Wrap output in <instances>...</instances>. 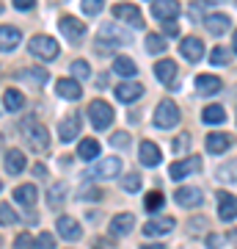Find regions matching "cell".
I'll return each mask as SVG.
<instances>
[{
	"label": "cell",
	"mask_w": 237,
	"mask_h": 249,
	"mask_svg": "<svg viewBox=\"0 0 237 249\" xmlns=\"http://www.w3.org/2000/svg\"><path fill=\"white\" fill-rule=\"evenodd\" d=\"M119 42H122V45H127V42H130V34L119 31L116 25H102V28H99V34H97L99 53H111L113 47H119Z\"/></svg>",
	"instance_id": "cell-1"
},
{
	"label": "cell",
	"mask_w": 237,
	"mask_h": 249,
	"mask_svg": "<svg viewBox=\"0 0 237 249\" xmlns=\"http://www.w3.org/2000/svg\"><path fill=\"white\" fill-rule=\"evenodd\" d=\"M155 124H158V127H163V130H168V127L179 124V106H176L171 97H166V100H160V103H158V111H155Z\"/></svg>",
	"instance_id": "cell-2"
},
{
	"label": "cell",
	"mask_w": 237,
	"mask_h": 249,
	"mask_svg": "<svg viewBox=\"0 0 237 249\" xmlns=\"http://www.w3.org/2000/svg\"><path fill=\"white\" fill-rule=\"evenodd\" d=\"M28 50H31V55L42 58V61H53L55 55H58V42H55L53 36L42 34V36H33V39H31Z\"/></svg>",
	"instance_id": "cell-3"
},
{
	"label": "cell",
	"mask_w": 237,
	"mask_h": 249,
	"mask_svg": "<svg viewBox=\"0 0 237 249\" xmlns=\"http://www.w3.org/2000/svg\"><path fill=\"white\" fill-rule=\"evenodd\" d=\"M88 119L97 130H105L113 122V108L108 106L105 100H94V103H88Z\"/></svg>",
	"instance_id": "cell-4"
},
{
	"label": "cell",
	"mask_w": 237,
	"mask_h": 249,
	"mask_svg": "<svg viewBox=\"0 0 237 249\" xmlns=\"http://www.w3.org/2000/svg\"><path fill=\"white\" fill-rule=\"evenodd\" d=\"M122 172V158H99L91 169H88V178H97V180H111L119 178Z\"/></svg>",
	"instance_id": "cell-5"
},
{
	"label": "cell",
	"mask_w": 237,
	"mask_h": 249,
	"mask_svg": "<svg viewBox=\"0 0 237 249\" xmlns=\"http://www.w3.org/2000/svg\"><path fill=\"white\" fill-rule=\"evenodd\" d=\"M25 142L31 144L33 152H44L47 147H50V133H47L44 124H31V127L25 130Z\"/></svg>",
	"instance_id": "cell-6"
},
{
	"label": "cell",
	"mask_w": 237,
	"mask_h": 249,
	"mask_svg": "<svg viewBox=\"0 0 237 249\" xmlns=\"http://www.w3.org/2000/svg\"><path fill=\"white\" fill-rule=\"evenodd\" d=\"M113 17L122 19V22H127V25H132V28H143V14H141L138 6L119 3V6H113Z\"/></svg>",
	"instance_id": "cell-7"
},
{
	"label": "cell",
	"mask_w": 237,
	"mask_h": 249,
	"mask_svg": "<svg viewBox=\"0 0 237 249\" xmlns=\"http://www.w3.org/2000/svg\"><path fill=\"white\" fill-rule=\"evenodd\" d=\"M174 199H176V205H182V208H199V205L204 202V194H202V188L179 186L174 191Z\"/></svg>",
	"instance_id": "cell-8"
},
{
	"label": "cell",
	"mask_w": 237,
	"mask_h": 249,
	"mask_svg": "<svg viewBox=\"0 0 237 249\" xmlns=\"http://www.w3.org/2000/svg\"><path fill=\"white\" fill-rule=\"evenodd\" d=\"M179 3H174V0H155L152 3V14L158 19H163V22H174L176 17H179Z\"/></svg>",
	"instance_id": "cell-9"
},
{
	"label": "cell",
	"mask_w": 237,
	"mask_h": 249,
	"mask_svg": "<svg viewBox=\"0 0 237 249\" xmlns=\"http://www.w3.org/2000/svg\"><path fill=\"white\" fill-rule=\"evenodd\" d=\"M80 127H83V119H80V114L63 116L61 124H58V139H61V142H72L75 136H80Z\"/></svg>",
	"instance_id": "cell-10"
},
{
	"label": "cell",
	"mask_w": 237,
	"mask_h": 249,
	"mask_svg": "<svg viewBox=\"0 0 237 249\" xmlns=\"http://www.w3.org/2000/svg\"><path fill=\"white\" fill-rule=\"evenodd\" d=\"M155 78H158L160 83L171 86V89H176V64L171 61V58L158 61V64H155Z\"/></svg>",
	"instance_id": "cell-11"
},
{
	"label": "cell",
	"mask_w": 237,
	"mask_h": 249,
	"mask_svg": "<svg viewBox=\"0 0 237 249\" xmlns=\"http://www.w3.org/2000/svg\"><path fill=\"white\" fill-rule=\"evenodd\" d=\"M113 94H116L119 103H135V100H141V94H143V86L135 83V80H127V83H119V86H116Z\"/></svg>",
	"instance_id": "cell-12"
},
{
	"label": "cell",
	"mask_w": 237,
	"mask_h": 249,
	"mask_svg": "<svg viewBox=\"0 0 237 249\" xmlns=\"http://www.w3.org/2000/svg\"><path fill=\"white\" fill-rule=\"evenodd\" d=\"M202 169V158H188V160H176V163H171V169H168V175L174 180H185L188 175H193V172Z\"/></svg>",
	"instance_id": "cell-13"
},
{
	"label": "cell",
	"mask_w": 237,
	"mask_h": 249,
	"mask_svg": "<svg viewBox=\"0 0 237 249\" xmlns=\"http://www.w3.org/2000/svg\"><path fill=\"white\" fill-rule=\"evenodd\" d=\"M218 216H221V222H235L237 219V196L221 191L218 194Z\"/></svg>",
	"instance_id": "cell-14"
},
{
	"label": "cell",
	"mask_w": 237,
	"mask_h": 249,
	"mask_svg": "<svg viewBox=\"0 0 237 249\" xmlns=\"http://www.w3.org/2000/svg\"><path fill=\"white\" fill-rule=\"evenodd\" d=\"M179 53H182L188 61H202V58H204L202 39H196V36H185L182 45H179Z\"/></svg>",
	"instance_id": "cell-15"
},
{
	"label": "cell",
	"mask_w": 237,
	"mask_h": 249,
	"mask_svg": "<svg viewBox=\"0 0 237 249\" xmlns=\"http://www.w3.org/2000/svg\"><path fill=\"white\" fill-rule=\"evenodd\" d=\"M61 34L69 39V42H80L83 36H86V25L80 22V19H75V17H61Z\"/></svg>",
	"instance_id": "cell-16"
},
{
	"label": "cell",
	"mask_w": 237,
	"mask_h": 249,
	"mask_svg": "<svg viewBox=\"0 0 237 249\" xmlns=\"http://www.w3.org/2000/svg\"><path fill=\"white\" fill-rule=\"evenodd\" d=\"M19 39H22V34L17 25H0V50L3 53H11L19 45Z\"/></svg>",
	"instance_id": "cell-17"
},
{
	"label": "cell",
	"mask_w": 237,
	"mask_h": 249,
	"mask_svg": "<svg viewBox=\"0 0 237 249\" xmlns=\"http://www.w3.org/2000/svg\"><path fill=\"white\" fill-rule=\"evenodd\" d=\"M55 227H58V235H61V238H66V241H80V235H83L80 224L75 222L72 216H61Z\"/></svg>",
	"instance_id": "cell-18"
},
{
	"label": "cell",
	"mask_w": 237,
	"mask_h": 249,
	"mask_svg": "<svg viewBox=\"0 0 237 249\" xmlns=\"http://www.w3.org/2000/svg\"><path fill=\"white\" fill-rule=\"evenodd\" d=\"M174 216H163V219H152L143 224V235H166L174 230Z\"/></svg>",
	"instance_id": "cell-19"
},
{
	"label": "cell",
	"mask_w": 237,
	"mask_h": 249,
	"mask_svg": "<svg viewBox=\"0 0 237 249\" xmlns=\"http://www.w3.org/2000/svg\"><path fill=\"white\" fill-rule=\"evenodd\" d=\"M132 227H135L132 213H119L111 219V235H127V232H132Z\"/></svg>",
	"instance_id": "cell-20"
},
{
	"label": "cell",
	"mask_w": 237,
	"mask_h": 249,
	"mask_svg": "<svg viewBox=\"0 0 237 249\" xmlns=\"http://www.w3.org/2000/svg\"><path fill=\"white\" fill-rule=\"evenodd\" d=\"M55 91H58L63 100H80V94H83L80 83L78 80H72V78H61L58 83H55Z\"/></svg>",
	"instance_id": "cell-21"
},
{
	"label": "cell",
	"mask_w": 237,
	"mask_h": 249,
	"mask_svg": "<svg viewBox=\"0 0 237 249\" xmlns=\"http://www.w3.org/2000/svg\"><path fill=\"white\" fill-rule=\"evenodd\" d=\"M196 89L202 91V94H218L223 89V80L218 75H199L196 78Z\"/></svg>",
	"instance_id": "cell-22"
},
{
	"label": "cell",
	"mask_w": 237,
	"mask_h": 249,
	"mask_svg": "<svg viewBox=\"0 0 237 249\" xmlns=\"http://www.w3.org/2000/svg\"><path fill=\"white\" fill-rule=\"evenodd\" d=\"M138 155H141V163H143V166H158L160 158H163V155H160V147L152 144V142H141Z\"/></svg>",
	"instance_id": "cell-23"
},
{
	"label": "cell",
	"mask_w": 237,
	"mask_h": 249,
	"mask_svg": "<svg viewBox=\"0 0 237 249\" xmlns=\"http://www.w3.org/2000/svg\"><path fill=\"white\" fill-rule=\"evenodd\" d=\"M19 80H25V83H31V86H44L47 83V70H42V67H31V70H19L17 72Z\"/></svg>",
	"instance_id": "cell-24"
},
{
	"label": "cell",
	"mask_w": 237,
	"mask_h": 249,
	"mask_svg": "<svg viewBox=\"0 0 237 249\" xmlns=\"http://www.w3.org/2000/svg\"><path fill=\"white\" fill-rule=\"evenodd\" d=\"M3 166H6L9 175H19V172L25 169V155H22V150H9V152H6Z\"/></svg>",
	"instance_id": "cell-25"
},
{
	"label": "cell",
	"mask_w": 237,
	"mask_h": 249,
	"mask_svg": "<svg viewBox=\"0 0 237 249\" xmlns=\"http://www.w3.org/2000/svg\"><path fill=\"white\" fill-rule=\"evenodd\" d=\"M229 144H232V139L226 133H207V152H212V155L226 152Z\"/></svg>",
	"instance_id": "cell-26"
},
{
	"label": "cell",
	"mask_w": 237,
	"mask_h": 249,
	"mask_svg": "<svg viewBox=\"0 0 237 249\" xmlns=\"http://www.w3.org/2000/svg\"><path fill=\"white\" fill-rule=\"evenodd\" d=\"M204 25H207V31H210V34L221 36V34H226V31H229V25H232V22H229L226 14H207Z\"/></svg>",
	"instance_id": "cell-27"
},
{
	"label": "cell",
	"mask_w": 237,
	"mask_h": 249,
	"mask_svg": "<svg viewBox=\"0 0 237 249\" xmlns=\"http://www.w3.org/2000/svg\"><path fill=\"white\" fill-rule=\"evenodd\" d=\"M113 72H116V75H122V78H135L138 67H135V61H132V58H127V55H116Z\"/></svg>",
	"instance_id": "cell-28"
},
{
	"label": "cell",
	"mask_w": 237,
	"mask_h": 249,
	"mask_svg": "<svg viewBox=\"0 0 237 249\" xmlns=\"http://www.w3.org/2000/svg\"><path fill=\"white\" fill-rule=\"evenodd\" d=\"M75 199H80V202H97V199H102V191H99L94 183H83V186L75 191Z\"/></svg>",
	"instance_id": "cell-29"
},
{
	"label": "cell",
	"mask_w": 237,
	"mask_h": 249,
	"mask_svg": "<svg viewBox=\"0 0 237 249\" xmlns=\"http://www.w3.org/2000/svg\"><path fill=\"white\" fill-rule=\"evenodd\" d=\"M36 196H39V191H36V186H19L17 191H14V199H17L19 205H25V208H33V202H36Z\"/></svg>",
	"instance_id": "cell-30"
},
{
	"label": "cell",
	"mask_w": 237,
	"mask_h": 249,
	"mask_svg": "<svg viewBox=\"0 0 237 249\" xmlns=\"http://www.w3.org/2000/svg\"><path fill=\"white\" fill-rule=\"evenodd\" d=\"M78 155L83 160L99 158V142H97V139H83V142H80V147H78Z\"/></svg>",
	"instance_id": "cell-31"
},
{
	"label": "cell",
	"mask_w": 237,
	"mask_h": 249,
	"mask_svg": "<svg viewBox=\"0 0 237 249\" xmlns=\"http://www.w3.org/2000/svg\"><path fill=\"white\" fill-rule=\"evenodd\" d=\"M66 191H69V186L63 183V180H58L50 191H47V199H50V208H61L63 205V196H66Z\"/></svg>",
	"instance_id": "cell-32"
},
{
	"label": "cell",
	"mask_w": 237,
	"mask_h": 249,
	"mask_svg": "<svg viewBox=\"0 0 237 249\" xmlns=\"http://www.w3.org/2000/svg\"><path fill=\"white\" fill-rule=\"evenodd\" d=\"M202 119H204L207 124H221L223 119H226V111H223L221 106H207V108L202 111Z\"/></svg>",
	"instance_id": "cell-33"
},
{
	"label": "cell",
	"mask_w": 237,
	"mask_h": 249,
	"mask_svg": "<svg viewBox=\"0 0 237 249\" xmlns=\"http://www.w3.org/2000/svg\"><path fill=\"white\" fill-rule=\"evenodd\" d=\"M218 180H223V183H237V158H232L229 163H221Z\"/></svg>",
	"instance_id": "cell-34"
},
{
	"label": "cell",
	"mask_w": 237,
	"mask_h": 249,
	"mask_svg": "<svg viewBox=\"0 0 237 249\" xmlns=\"http://www.w3.org/2000/svg\"><path fill=\"white\" fill-rule=\"evenodd\" d=\"M3 103H6V108H9V111H19V108L25 106V97H22V91L9 89L6 94H3Z\"/></svg>",
	"instance_id": "cell-35"
},
{
	"label": "cell",
	"mask_w": 237,
	"mask_h": 249,
	"mask_svg": "<svg viewBox=\"0 0 237 249\" xmlns=\"http://www.w3.org/2000/svg\"><path fill=\"white\" fill-rule=\"evenodd\" d=\"M163 205H166L163 191H149V194L143 196V208H146V211H160Z\"/></svg>",
	"instance_id": "cell-36"
},
{
	"label": "cell",
	"mask_w": 237,
	"mask_h": 249,
	"mask_svg": "<svg viewBox=\"0 0 237 249\" xmlns=\"http://www.w3.org/2000/svg\"><path fill=\"white\" fill-rule=\"evenodd\" d=\"M146 50H149V53H163V50H166V39L160 34H149L146 36Z\"/></svg>",
	"instance_id": "cell-37"
},
{
	"label": "cell",
	"mask_w": 237,
	"mask_h": 249,
	"mask_svg": "<svg viewBox=\"0 0 237 249\" xmlns=\"http://www.w3.org/2000/svg\"><path fill=\"white\" fill-rule=\"evenodd\" d=\"M19 216L14 213V208H9V205H0V224H6V227H11V224H17Z\"/></svg>",
	"instance_id": "cell-38"
},
{
	"label": "cell",
	"mask_w": 237,
	"mask_h": 249,
	"mask_svg": "<svg viewBox=\"0 0 237 249\" xmlns=\"http://www.w3.org/2000/svg\"><path fill=\"white\" fill-rule=\"evenodd\" d=\"M122 188H124V191H130V194H135V191H141V178L135 175V172H130V175H124V180H122Z\"/></svg>",
	"instance_id": "cell-39"
},
{
	"label": "cell",
	"mask_w": 237,
	"mask_h": 249,
	"mask_svg": "<svg viewBox=\"0 0 237 249\" xmlns=\"http://www.w3.org/2000/svg\"><path fill=\"white\" fill-rule=\"evenodd\" d=\"M229 58H232V55H229L226 47H215V50L210 53V61L215 64V67H223V64H229Z\"/></svg>",
	"instance_id": "cell-40"
},
{
	"label": "cell",
	"mask_w": 237,
	"mask_h": 249,
	"mask_svg": "<svg viewBox=\"0 0 237 249\" xmlns=\"http://www.w3.org/2000/svg\"><path fill=\"white\" fill-rule=\"evenodd\" d=\"M72 75H78V78H88L91 75V67H88V61H83V58H78V61H72Z\"/></svg>",
	"instance_id": "cell-41"
},
{
	"label": "cell",
	"mask_w": 237,
	"mask_h": 249,
	"mask_svg": "<svg viewBox=\"0 0 237 249\" xmlns=\"http://www.w3.org/2000/svg\"><path fill=\"white\" fill-rule=\"evenodd\" d=\"M36 241L31 238V232H22V235H17V241H14V247L11 249H33Z\"/></svg>",
	"instance_id": "cell-42"
},
{
	"label": "cell",
	"mask_w": 237,
	"mask_h": 249,
	"mask_svg": "<svg viewBox=\"0 0 237 249\" xmlns=\"http://www.w3.org/2000/svg\"><path fill=\"white\" fill-rule=\"evenodd\" d=\"M36 249H55V238H53V232H42V235L36 238Z\"/></svg>",
	"instance_id": "cell-43"
},
{
	"label": "cell",
	"mask_w": 237,
	"mask_h": 249,
	"mask_svg": "<svg viewBox=\"0 0 237 249\" xmlns=\"http://www.w3.org/2000/svg\"><path fill=\"white\" fill-rule=\"evenodd\" d=\"M111 144H113V147H119V150H124V147L130 144V133H124V130L113 133V136H111Z\"/></svg>",
	"instance_id": "cell-44"
},
{
	"label": "cell",
	"mask_w": 237,
	"mask_h": 249,
	"mask_svg": "<svg viewBox=\"0 0 237 249\" xmlns=\"http://www.w3.org/2000/svg\"><path fill=\"white\" fill-rule=\"evenodd\" d=\"M83 11L94 17V14H99V11H102V3H99V0H83Z\"/></svg>",
	"instance_id": "cell-45"
},
{
	"label": "cell",
	"mask_w": 237,
	"mask_h": 249,
	"mask_svg": "<svg viewBox=\"0 0 237 249\" xmlns=\"http://www.w3.org/2000/svg\"><path fill=\"white\" fill-rule=\"evenodd\" d=\"M190 227H188V232L190 235H196V232H204V224H207V219H202V216H196V219H190Z\"/></svg>",
	"instance_id": "cell-46"
},
{
	"label": "cell",
	"mask_w": 237,
	"mask_h": 249,
	"mask_svg": "<svg viewBox=\"0 0 237 249\" xmlns=\"http://www.w3.org/2000/svg\"><path fill=\"white\" fill-rule=\"evenodd\" d=\"M188 147H190V139L188 136H176L174 139V152H185Z\"/></svg>",
	"instance_id": "cell-47"
},
{
	"label": "cell",
	"mask_w": 237,
	"mask_h": 249,
	"mask_svg": "<svg viewBox=\"0 0 237 249\" xmlns=\"http://www.w3.org/2000/svg\"><path fill=\"white\" fill-rule=\"evenodd\" d=\"M207 247H210V249H221V247H223V235L210 232V235H207Z\"/></svg>",
	"instance_id": "cell-48"
},
{
	"label": "cell",
	"mask_w": 237,
	"mask_h": 249,
	"mask_svg": "<svg viewBox=\"0 0 237 249\" xmlns=\"http://www.w3.org/2000/svg\"><path fill=\"white\" fill-rule=\"evenodd\" d=\"M14 9H19V11L33 9V0H14Z\"/></svg>",
	"instance_id": "cell-49"
},
{
	"label": "cell",
	"mask_w": 237,
	"mask_h": 249,
	"mask_svg": "<svg viewBox=\"0 0 237 249\" xmlns=\"http://www.w3.org/2000/svg\"><path fill=\"white\" fill-rule=\"evenodd\" d=\"M163 31H166L168 36H176V34H179V28H176V22H163Z\"/></svg>",
	"instance_id": "cell-50"
},
{
	"label": "cell",
	"mask_w": 237,
	"mask_h": 249,
	"mask_svg": "<svg viewBox=\"0 0 237 249\" xmlns=\"http://www.w3.org/2000/svg\"><path fill=\"white\" fill-rule=\"evenodd\" d=\"M91 249H108V241H105V238H94Z\"/></svg>",
	"instance_id": "cell-51"
},
{
	"label": "cell",
	"mask_w": 237,
	"mask_h": 249,
	"mask_svg": "<svg viewBox=\"0 0 237 249\" xmlns=\"http://www.w3.org/2000/svg\"><path fill=\"white\" fill-rule=\"evenodd\" d=\"M138 249H166L163 244H143V247H138Z\"/></svg>",
	"instance_id": "cell-52"
},
{
	"label": "cell",
	"mask_w": 237,
	"mask_h": 249,
	"mask_svg": "<svg viewBox=\"0 0 237 249\" xmlns=\"http://www.w3.org/2000/svg\"><path fill=\"white\" fill-rule=\"evenodd\" d=\"M97 86H108V75H99V78H97Z\"/></svg>",
	"instance_id": "cell-53"
},
{
	"label": "cell",
	"mask_w": 237,
	"mask_h": 249,
	"mask_svg": "<svg viewBox=\"0 0 237 249\" xmlns=\"http://www.w3.org/2000/svg\"><path fill=\"white\" fill-rule=\"evenodd\" d=\"M33 172L39 175V178H44V175H47V169H44V166H33Z\"/></svg>",
	"instance_id": "cell-54"
},
{
	"label": "cell",
	"mask_w": 237,
	"mask_h": 249,
	"mask_svg": "<svg viewBox=\"0 0 237 249\" xmlns=\"http://www.w3.org/2000/svg\"><path fill=\"white\" fill-rule=\"evenodd\" d=\"M232 47H235V53H237V31H235V42H232Z\"/></svg>",
	"instance_id": "cell-55"
},
{
	"label": "cell",
	"mask_w": 237,
	"mask_h": 249,
	"mask_svg": "<svg viewBox=\"0 0 237 249\" xmlns=\"http://www.w3.org/2000/svg\"><path fill=\"white\" fill-rule=\"evenodd\" d=\"M0 147H3V133H0Z\"/></svg>",
	"instance_id": "cell-56"
},
{
	"label": "cell",
	"mask_w": 237,
	"mask_h": 249,
	"mask_svg": "<svg viewBox=\"0 0 237 249\" xmlns=\"http://www.w3.org/2000/svg\"><path fill=\"white\" fill-rule=\"evenodd\" d=\"M0 188H3V180H0Z\"/></svg>",
	"instance_id": "cell-57"
}]
</instances>
